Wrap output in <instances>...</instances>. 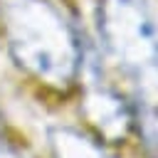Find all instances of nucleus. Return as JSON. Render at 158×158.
Segmentation results:
<instances>
[{
  "label": "nucleus",
  "instance_id": "nucleus-2",
  "mask_svg": "<svg viewBox=\"0 0 158 158\" xmlns=\"http://www.w3.org/2000/svg\"><path fill=\"white\" fill-rule=\"evenodd\" d=\"M99 40L133 89V114L158 111V10L151 0H99Z\"/></svg>",
  "mask_w": 158,
  "mask_h": 158
},
{
  "label": "nucleus",
  "instance_id": "nucleus-1",
  "mask_svg": "<svg viewBox=\"0 0 158 158\" xmlns=\"http://www.w3.org/2000/svg\"><path fill=\"white\" fill-rule=\"evenodd\" d=\"M0 27L12 59L40 81L67 89L81 67V40L49 0H0Z\"/></svg>",
  "mask_w": 158,
  "mask_h": 158
},
{
  "label": "nucleus",
  "instance_id": "nucleus-5",
  "mask_svg": "<svg viewBox=\"0 0 158 158\" xmlns=\"http://www.w3.org/2000/svg\"><path fill=\"white\" fill-rule=\"evenodd\" d=\"M0 158H25V153L5 136V128H2V118H0Z\"/></svg>",
  "mask_w": 158,
  "mask_h": 158
},
{
  "label": "nucleus",
  "instance_id": "nucleus-4",
  "mask_svg": "<svg viewBox=\"0 0 158 158\" xmlns=\"http://www.w3.org/2000/svg\"><path fill=\"white\" fill-rule=\"evenodd\" d=\"M49 146L54 158H116L101 141L72 126H54L49 131Z\"/></svg>",
  "mask_w": 158,
  "mask_h": 158
},
{
  "label": "nucleus",
  "instance_id": "nucleus-3",
  "mask_svg": "<svg viewBox=\"0 0 158 158\" xmlns=\"http://www.w3.org/2000/svg\"><path fill=\"white\" fill-rule=\"evenodd\" d=\"M84 114L101 131V136H106L111 141L123 138L133 123V111L128 109V104L116 91L104 86L101 81H94L89 86L86 101H84Z\"/></svg>",
  "mask_w": 158,
  "mask_h": 158
}]
</instances>
